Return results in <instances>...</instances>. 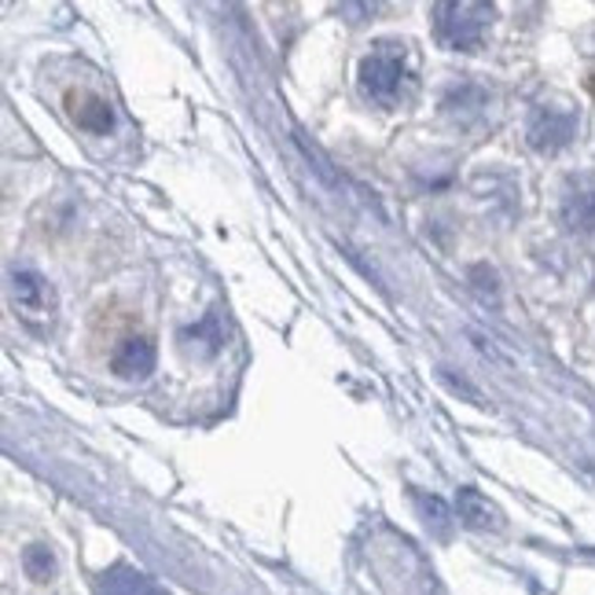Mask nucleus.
<instances>
[{"label":"nucleus","instance_id":"f257e3e1","mask_svg":"<svg viewBox=\"0 0 595 595\" xmlns=\"http://www.w3.org/2000/svg\"><path fill=\"white\" fill-rule=\"evenodd\" d=\"M493 15L497 8L486 4V0H438V4L430 8L434 38L449 52H474L482 49Z\"/></svg>","mask_w":595,"mask_h":595},{"label":"nucleus","instance_id":"f03ea898","mask_svg":"<svg viewBox=\"0 0 595 595\" xmlns=\"http://www.w3.org/2000/svg\"><path fill=\"white\" fill-rule=\"evenodd\" d=\"M361 93L379 107H390L405 82V44L383 41L361 60Z\"/></svg>","mask_w":595,"mask_h":595},{"label":"nucleus","instance_id":"7ed1b4c3","mask_svg":"<svg viewBox=\"0 0 595 595\" xmlns=\"http://www.w3.org/2000/svg\"><path fill=\"white\" fill-rule=\"evenodd\" d=\"M8 294H11L15 313L27 320L30 327H49L55 320L60 298H55V288L41 276L38 269H15V272H11Z\"/></svg>","mask_w":595,"mask_h":595},{"label":"nucleus","instance_id":"20e7f679","mask_svg":"<svg viewBox=\"0 0 595 595\" xmlns=\"http://www.w3.org/2000/svg\"><path fill=\"white\" fill-rule=\"evenodd\" d=\"M574 133H577V118L559 107H536L530 114V125H525V140L541 155L563 152V147L574 140Z\"/></svg>","mask_w":595,"mask_h":595},{"label":"nucleus","instance_id":"39448f33","mask_svg":"<svg viewBox=\"0 0 595 595\" xmlns=\"http://www.w3.org/2000/svg\"><path fill=\"white\" fill-rule=\"evenodd\" d=\"M155 361H158L155 342L144 338V335H136V338H125L122 346L114 349L111 372L118 375V379H125V383H144L147 375L155 372Z\"/></svg>","mask_w":595,"mask_h":595},{"label":"nucleus","instance_id":"423d86ee","mask_svg":"<svg viewBox=\"0 0 595 595\" xmlns=\"http://www.w3.org/2000/svg\"><path fill=\"white\" fill-rule=\"evenodd\" d=\"M180 346H185L191 357H199V361H210L221 353L225 346V324H221V313L217 309H210L199 324H191L180 331Z\"/></svg>","mask_w":595,"mask_h":595},{"label":"nucleus","instance_id":"0eeeda50","mask_svg":"<svg viewBox=\"0 0 595 595\" xmlns=\"http://www.w3.org/2000/svg\"><path fill=\"white\" fill-rule=\"evenodd\" d=\"M100 595H169L152 574L136 566H111L100 574Z\"/></svg>","mask_w":595,"mask_h":595},{"label":"nucleus","instance_id":"6e6552de","mask_svg":"<svg viewBox=\"0 0 595 595\" xmlns=\"http://www.w3.org/2000/svg\"><path fill=\"white\" fill-rule=\"evenodd\" d=\"M456 514H460V522L467 525V530L486 533V530H500L503 525V514H500L497 503L471 486H463L460 493H456Z\"/></svg>","mask_w":595,"mask_h":595},{"label":"nucleus","instance_id":"1a4fd4ad","mask_svg":"<svg viewBox=\"0 0 595 595\" xmlns=\"http://www.w3.org/2000/svg\"><path fill=\"white\" fill-rule=\"evenodd\" d=\"M66 107H71V118L77 122V129L96 133V136L114 129L111 103L103 96H96V93H71V96H66Z\"/></svg>","mask_w":595,"mask_h":595},{"label":"nucleus","instance_id":"9d476101","mask_svg":"<svg viewBox=\"0 0 595 595\" xmlns=\"http://www.w3.org/2000/svg\"><path fill=\"white\" fill-rule=\"evenodd\" d=\"M563 225L574 236H595V188L570 191L563 199Z\"/></svg>","mask_w":595,"mask_h":595},{"label":"nucleus","instance_id":"9b49d317","mask_svg":"<svg viewBox=\"0 0 595 595\" xmlns=\"http://www.w3.org/2000/svg\"><path fill=\"white\" fill-rule=\"evenodd\" d=\"M441 107H445V114H452V118L474 122L478 114H482V107H486V93L478 85H460V88H452V93L441 100Z\"/></svg>","mask_w":595,"mask_h":595},{"label":"nucleus","instance_id":"f8f14e48","mask_svg":"<svg viewBox=\"0 0 595 595\" xmlns=\"http://www.w3.org/2000/svg\"><path fill=\"white\" fill-rule=\"evenodd\" d=\"M416 508L422 514V522H427V530L434 536H441V541H449V533H452V508L445 503L441 497H434V493H416Z\"/></svg>","mask_w":595,"mask_h":595},{"label":"nucleus","instance_id":"ddd939ff","mask_svg":"<svg viewBox=\"0 0 595 595\" xmlns=\"http://www.w3.org/2000/svg\"><path fill=\"white\" fill-rule=\"evenodd\" d=\"M22 570H27L30 581H52V577H55V555H52V547L30 544L27 552H22Z\"/></svg>","mask_w":595,"mask_h":595},{"label":"nucleus","instance_id":"4468645a","mask_svg":"<svg viewBox=\"0 0 595 595\" xmlns=\"http://www.w3.org/2000/svg\"><path fill=\"white\" fill-rule=\"evenodd\" d=\"M471 280H474V291L486 298V302H500V283H497V272L489 265H474L471 269Z\"/></svg>","mask_w":595,"mask_h":595},{"label":"nucleus","instance_id":"2eb2a0df","mask_svg":"<svg viewBox=\"0 0 595 595\" xmlns=\"http://www.w3.org/2000/svg\"><path fill=\"white\" fill-rule=\"evenodd\" d=\"M441 379H445V383H449V386H452V390H463L467 397H471V400H474V405H482V397H478V390H474V386H471V383H467V379H456V375H452L449 368H441Z\"/></svg>","mask_w":595,"mask_h":595}]
</instances>
